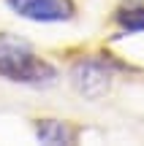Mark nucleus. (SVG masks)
<instances>
[{
	"label": "nucleus",
	"mask_w": 144,
	"mask_h": 146,
	"mask_svg": "<svg viewBox=\"0 0 144 146\" xmlns=\"http://www.w3.org/2000/svg\"><path fill=\"white\" fill-rule=\"evenodd\" d=\"M68 81L82 98L98 100L112 87V70H109L106 62H101V60L84 57V60H79V62H74V68L68 73Z\"/></svg>",
	"instance_id": "obj_2"
},
{
	"label": "nucleus",
	"mask_w": 144,
	"mask_h": 146,
	"mask_svg": "<svg viewBox=\"0 0 144 146\" xmlns=\"http://www.w3.org/2000/svg\"><path fill=\"white\" fill-rule=\"evenodd\" d=\"M117 22L128 33H141L144 30V8H125V11H120Z\"/></svg>",
	"instance_id": "obj_5"
},
{
	"label": "nucleus",
	"mask_w": 144,
	"mask_h": 146,
	"mask_svg": "<svg viewBox=\"0 0 144 146\" xmlns=\"http://www.w3.org/2000/svg\"><path fill=\"white\" fill-rule=\"evenodd\" d=\"M16 16L35 25H60L71 22L76 14L74 0H5Z\"/></svg>",
	"instance_id": "obj_3"
},
{
	"label": "nucleus",
	"mask_w": 144,
	"mask_h": 146,
	"mask_svg": "<svg viewBox=\"0 0 144 146\" xmlns=\"http://www.w3.org/2000/svg\"><path fill=\"white\" fill-rule=\"evenodd\" d=\"M35 138L41 143H49V146H57V143H74V130H71L65 122L60 119H41L35 125Z\"/></svg>",
	"instance_id": "obj_4"
},
{
	"label": "nucleus",
	"mask_w": 144,
	"mask_h": 146,
	"mask_svg": "<svg viewBox=\"0 0 144 146\" xmlns=\"http://www.w3.org/2000/svg\"><path fill=\"white\" fill-rule=\"evenodd\" d=\"M0 76L27 87H52L57 81V68L38 57L33 43L14 33H0Z\"/></svg>",
	"instance_id": "obj_1"
}]
</instances>
